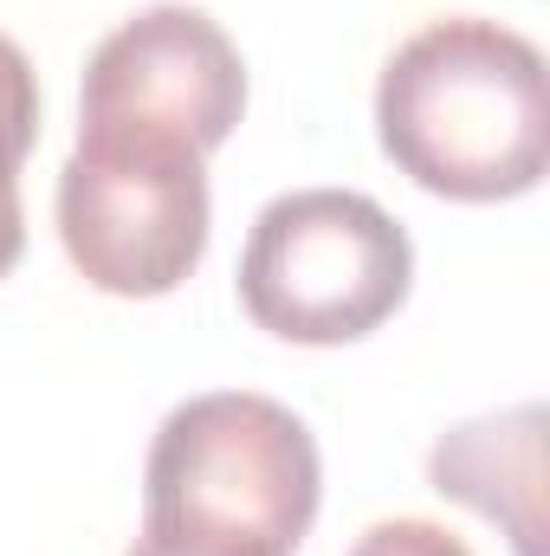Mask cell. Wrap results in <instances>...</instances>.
<instances>
[{
	"label": "cell",
	"instance_id": "obj_3",
	"mask_svg": "<svg viewBox=\"0 0 550 556\" xmlns=\"http://www.w3.org/2000/svg\"><path fill=\"white\" fill-rule=\"evenodd\" d=\"M409 285V227L357 188H291L266 201L240 253L247 317L304 350H337L383 330Z\"/></svg>",
	"mask_w": 550,
	"mask_h": 556
},
{
	"label": "cell",
	"instance_id": "obj_2",
	"mask_svg": "<svg viewBox=\"0 0 550 556\" xmlns=\"http://www.w3.org/2000/svg\"><path fill=\"white\" fill-rule=\"evenodd\" d=\"M324 498L311 427L273 395L214 389L168 408L142 459V531L240 556H291Z\"/></svg>",
	"mask_w": 550,
	"mask_h": 556
},
{
	"label": "cell",
	"instance_id": "obj_9",
	"mask_svg": "<svg viewBox=\"0 0 550 556\" xmlns=\"http://www.w3.org/2000/svg\"><path fill=\"white\" fill-rule=\"evenodd\" d=\"M26 253V207H20V162L0 155V278Z\"/></svg>",
	"mask_w": 550,
	"mask_h": 556
},
{
	"label": "cell",
	"instance_id": "obj_6",
	"mask_svg": "<svg viewBox=\"0 0 550 556\" xmlns=\"http://www.w3.org/2000/svg\"><path fill=\"white\" fill-rule=\"evenodd\" d=\"M427 485L499 525L518 556H545V408L518 402L447 427L427 453Z\"/></svg>",
	"mask_w": 550,
	"mask_h": 556
},
{
	"label": "cell",
	"instance_id": "obj_1",
	"mask_svg": "<svg viewBox=\"0 0 550 556\" xmlns=\"http://www.w3.org/2000/svg\"><path fill=\"white\" fill-rule=\"evenodd\" d=\"M376 142L440 201H518L550 162L545 52L518 26L447 13L409 33L376 78Z\"/></svg>",
	"mask_w": 550,
	"mask_h": 556
},
{
	"label": "cell",
	"instance_id": "obj_5",
	"mask_svg": "<svg viewBox=\"0 0 550 556\" xmlns=\"http://www.w3.org/2000/svg\"><path fill=\"white\" fill-rule=\"evenodd\" d=\"M247 117V59L227 26L188 0H155L111 26L85 59L78 130L182 142L214 155Z\"/></svg>",
	"mask_w": 550,
	"mask_h": 556
},
{
	"label": "cell",
	"instance_id": "obj_10",
	"mask_svg": "<svg viewBox=\"0 0 550 556\" xmlns=\"http://www.w3.org/2000/svg\"><path fill=\"white\" fill-rule=\"evenodd\" d=\"M124 556H240V551H214V544H195V538H168V531H137V544Z\"/></svg>",
	"mask_w": 550,
	"mask_h": 556
},
{
	"label": "cell",
	"instance_id": "obj_4",
	"mask_svg": "<svg viewBox=\"0 0 550 556\" xmlns=\"http://www.w3.org/2000/svg\"><path fill=\"white\" fill-rule=\"evenodd\" d=\"M208 155L155 137L78 130L59 168V247L85 285L111 298H168L208 260L214 194Z\"/></svg>",
	"mask_w": 550,
	"mask_h": 556
},
{
	"label": "cell",
	"instance_id": "obj_8",
	"mask_svg": "<svg viewBox=\"0 0 550 556\" xmlns=\"http://www.w3.org/2000/svg\"><path fill=\"white\" fill-rule=\"evenodd\" d=\"M350 556H473L460 531L434 525V518H383L357 538Z\"/></svg>",
	"mask_w": 550,
	"mask_h": 556
},
{
	"label": "cell",
	"instance_id": "obj_7",
	"mask_svg": "<svg viewBox=\"0 0 550 556\" xmlns=\"http://www.w3.org/2000/svg\"><path fill=\"white\" fill-rule=\"evenodd\" d=\"M33 142H39V78L33 59L0 33V155L26 162Z\"/></svg>",
	"mask_w": 550,
	"mask_h": 556
}]
</instances>
